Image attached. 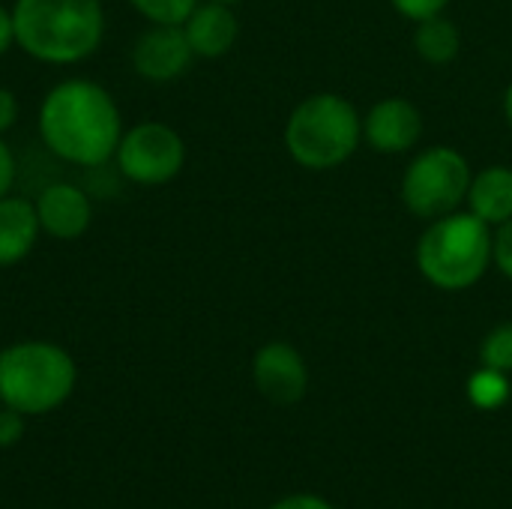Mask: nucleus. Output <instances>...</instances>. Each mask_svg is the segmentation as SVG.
Returning <instances> with one entry per match:
<instances>
[{"instance_id": "17", "label": "nucleus", "mask_w": 512, "mask_h": 509, "mask_svg": "<svg viewBox=\"0 0 512 509\" xmlns=\"http://www.w3.org/2000/svg\"><path fill=\"white\" fill-rule=\"evenodd\" d=\"M201 0H129V6L150 24H183Z\"/></svg>"}, {"instance_id": "9", "label": "nucleus", "mask_w": 512, "mask_h": 509, "mask_svg": "<svg viewBox=\"0 0 512 509\" xmlns=\"http://www.w3.org/2000/svg\"><path fill=\"white\" fill-rule=\"evenodd\" d=\"M252 381L273 405H297L309 390V369L303 354L288 342H267L252 360Z\"/></svg>"}, {"instance_id": "16", "label": "nucleus", "mask_w": 512, "mask_h": 509, "mask_svg": "<svg viewBox=\"0 0 512 509\" xmlns=\"http://www.w3.org/2000/svg\"><path fill=\"white\" fill-rule=\"evenodd\" d=\"M468 396H471V402H474L477 408L495 411V408H501V405L507 402V396H510V381H507L504 372L483 366V369L468 381Z\"/></svg>"}, {"instance_id": "15", "label": "nucleus", "mask_w": 512, "mask_h": 509, "mask_svg": "<svg viewBox=\"0 0 512 509\" xmlns=\"http://www.w3.org/2000/svg\"><path fill=\"white\" fill-rule=\"evenodd\" d=\"M414 48H417V54H420L426 63L444 66V63H450V60L459 57L462 33H459L456 21H450V18L441 12V15H432V18H426V21H417Z\"/></svg>"}, {"instance_id": "14", "label": "nucleus", "mask_w": 512, "mask_h": 509, "mask_svg": "<svg viewBox=\"0 0 512 509\" xmlns=\"http://www.w3.org/2000/svg\"><path fill=\"white\" fill-rule=\"evenodd\" d=\"M468 210L483 219L489 228H498L512 219V168L489 165L471 177Z\"/></svg>"}, {"instance_id": "1", "label": "nucleus", "mask_w": 512, "mask_h": 509, "mask_svg": "<svg viewBox=\"0 0 512 509\" xmlns=\"http://www.w3.org/2000/svg\"><path fill=\"white\" fill-rule=\"evenodd\" d=\"M42 144L63 162L99 168L114 159L123 138L117 99L90 78H66L54 84L36 114Z\"/></svg>"}, {"instance_id": "7", "label": "nucleus", "mask_w": 512, "mask_h": 509, "mask_svg": "<svg viewBox=\"0 0 512 509\" xmlns=\"http://www.w3.org/2000/svg\"><path fill=\"white\" fill-rule=\"evenodd\" d=\"M117 171L138 186H165L171 183L186 165V141L180 132L159 120L135 123L123 129L117 144Z\"/></svg>"}, {"instance_id": "11", "label": "nucleus", "mask_w": 512, "mask_h": 509, "mask_svg": "<svg viewBox=\"0 0 512 509\" xmlns=\"http://www.w3.org/2000/svg\"><path fill=\"white\" fill-rule=\"evenodd\" d=\"M42 234L54 240H78L93 222V204L75 183H51L33 198Z\"/></svg>"}, {"instance_id": "27", "label": "nucleus", "mask_w": 512, "mask_h": 509, "mask_svg": "<svg viewBox=\"0 0 512 509\" xmlns=\"http://www.w3.org/2000/svg\"><path fill=\"white\" fill-rule=\"evenodd\" d=\"M216 3H228V6H234V3H240V0H216Z\"/></svg>"}, {"instance_id": "24", "label": "nucleus", "mask_w": 512, "mask_h": 509, "mask_svg": "<svg viewBox=\"0 0 512 509\" xmlns=\"http://www.w3.org/2000/svg\"><path fill=\"white\" fill-rule=\"evenodd\" d=\"M270 509H333L324 498L318 495H288L282 501H276Z\"/></svg>"}, {"instance_id": "6", "label": "nucleus", "mask_w": 512, "mask_h": 509, "mask_svg": "<svg viewBox=\"0 0 512 509\" xmlns=\"http://www.w3.org/2000/svg\"><path fill=\"white\" fill-rule=\"evenodd\" d=\"M471 165L453 147H429L417 153L402 177V201L417 219H441L468 201Z\"/></svg>"}, {"instance_id": "5", "label": "nucleus", "mask_w": 512, "mask_h": 509, "mask_svg": "<svg viewBox=\"0 0 512 509\" xmlns=\"http://www.w3.org/2000/svg\"><path fill=\"white\" fill-rule=\"evenodd\" d=\"M492 264V231L471 210L432 219L417 243V270L441 291L474 288Z\"/></svg>"}, {"instance_id": "26", "label": "nucleus", "mask_w": 512, "mask_h": 509, "mask_svg": "<svg viewBox=\"0 0 512 509\" xmlns=\"http://www.w3.org/2000/svg\"><path fill=\"white\" fill-rule=\"evenodd\" d=\"M504 117H507V123H510L512 129V81L510 87H507V93H504Z\"/></svg>"}, {"instance_id": "20", "label": "nucleus", "mask_w": 512, "mask_h": 509, "mask_svg": "<svg viewBox=\"0 0 512 509\" xmlns=\"http://www.w3.org/2000/svg\"><path fill=\"white\" fill-rule=\"evenodd\" d=\"M390 3L399 15H405L408 21L417 24V21H426L432 15H441L450 0H390Z\"/></svg>"}, {"instance_id": "23", "label": "nucleus", "mask_w": 512, "mask_h": 509, "mask_svg": "<svg viewBox=\"0 0 512 509\" xmlns=\"http://www.w3.org/2000/svg\"><path fill=\"white\" fill-rule=\"evenodd\" d=\"M18 120V99L9 87H0V135H6Z\"/></svg>"}, {"instance_id": "13", "label": "nucleus", "mask_w": 512, "mask_h": 509, "mask_svg": "<svg viewBox=\"0 0 512 509\" xmlns=\"http://www.w3.org/2000/svg\"><path fill=\"white\" fill-rule=\"evenodd\" d=\"M39 216L33 201L21 195H3L0 198V267H15L21 264L36 240H39Z\"/></svg>"}, {"instance_id": "12", "label": "nucleus", "mask_w": 512, "mask_h": 509, "mask_svg": "<svg viewBox=\"0 0 512 509\" xmlns=\"http://www.w3.org/2000/svg\"><path fill=\"white\" fill-rule=\"evenodd\" d=\"M183 33H186L195 57L219 60L234 48V42L240 36V21H237L234 9L228 3L204 0L183 21Z\"/></svg>"}, {"instance_id": "2", "label": "nucleus", "mask_w": 512, "mask_h": 509, "mask_svg": "<svg viewBox=\"0 0 512 509\" xmlns=\"http://www.w3.org/2000/svg\"><path fill=\"white\" fill-rule=\"evenodd\" d=\"M15 45L39 63L75 66L105 39L102 0H15Z\"/></svg>"}, {"instance_id": "21", "label": "nucleus", "mask_w": 512, "mask_h": 509, "mask_svg": "<svg viewBox=\"0 0 512 509\" xmlns=\"http://www.w3.org/2000/svg\"><path fill=\"white\" fill-rule=\"evenodd\" d=\"M24 438V414L15 408H0V447H15Z\"/></svg>"}, {"instance_id": "4", "label": "nucleus", "mask_w": 512, "mask_h": 509, "mask_svg": "<svg viewBox=\"0 0 512 509\" xmlns=\"http://www.w3.org/2000/svg\"><path fill=\"white\" fill-rule=\"evenodd\" d=\"M363 141V117L339 93L306 96L285 123L288 156L309 171L345 165Z\"/></svg>"}, {"instance_id": "25", "label": "nucleus", "mask_w": 512, "mask_h": 509, "mask_svg": "<svg viewBox=\"0 0 512 509\" xmlns=\"http://www.w3.org/2000/svg\"><path fill=\"white\" fill-rule=\"evenodd\" d=\"M15 45V21H12V9L0 6V57Z\"/></svg>"}, {"instance_id": "10", "label": "nucleus", "mask_w": 512, "mask_h": 509, "mask_svg": "<svg viewBox=\"0 0 512 509\" xmlns=\"http://www.w3.org/2000/svg\"><path fill=\"white\" fill-rule=\"evenodd\" d=\"M423 135V114L405 96H387L363 117V138L375 153L399 156L408 153Z\"/></svg>"}, {"instance_id": "8", "label": "nucleus", "mask_w": 512, "mask_h": 509, "mask_svg": "<svg viewBox=\"0 0 512 509\" xmlns=\"http://www.w3.org/2000/svg\"><path fill=\"white\" fill-rule=\"evenodd\" d=\"M195 54L183 33V24H150L132 45V69L153 84L177 81Z\"/></svg>"}, {"instance_id": "22", "label": "nucleus", "mask_w": 512, "mask_h": 509, "mask_svg": "<svg viewBox=\"0 0 512 509\" xmlns=\"http://www.w3.org/2000/svg\"><path fill=\"white\" fill-rule=\"evenodd\" d=\"M15 177H18V162H15V153H12V147L3 141V135H0V198L12 192V186H15Z\"/></svg>"}, {"instance_id": "3", "label": "nucleus", "mask_w": 512, "mask_h": 509, "mask_svg": "<svg viewBox=\"0 0 512 509\" xmlns=\"http://www.w3.org/2000/svg\"><path fill=\"white\" fill-rule=\"evenodd\" d=\"M75 381L72 354L54 342L24 339L0 351V402L24 417L57 411L72 396Z\"/></svg>"}, {"instance_id": "18", "label": "nucleus", "mask_w": 512, "mask_h": 509, "mask_svg": "<svg viewBox=\"0 0 512 509\" xmlns=\"http://www.w3.org/2000/svg\"><path fill=\"white\" fill-rule=\"evenodd\" d=\"M480 363L489 369H498L504 375L512 372V321L498 324L480 345Z\"/></svg>"}, {"instance_id": "19", "label": "nucleus", "mask_w": 512, "mask_h": 509, "mask_svg": "<svg viewBox=\"0 0 512 509\" xmlns=\"http://www.w3.org/2000/svg\"><path fill=\"white\" fill-rule=\"evenodd\" d=\"M492 264L512 279V219L498 225V231L492 234Z\"/></svg>"}]
</instances>
